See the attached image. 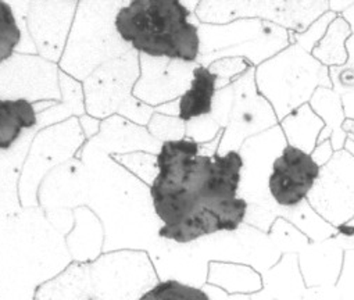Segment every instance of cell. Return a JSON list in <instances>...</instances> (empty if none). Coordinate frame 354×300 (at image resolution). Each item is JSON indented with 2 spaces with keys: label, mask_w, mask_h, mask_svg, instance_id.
<instances>
[{
  "label": "cell",
  "mask_w": 354,
  "mask_h": 300,
  "mask_svg": "<svg viewBox=\"0 0 354 300\" xmlns=\"http://www.w3.org/2000/svg\"><path fill=\"white\" fill-rule=\"evenodd\" d=\"M199 20L181 0H131L115 16L120 38L133 50L198 64Z\"/></svg>",
  "instance_id": "1"
},
{
  "label": "cell",
  "mask_w": 354,
  "mask_h": 300,
  "mask_svg": "<svg viewBox=\"0 0 354 300\" xmlns=\"http://www.w3.org/2000/svg\"><path fill=\"white\" fill-rule=\"evenodd\" d=\"M259 92L272 106L278 121L308 103L321 88H332L329 70L297 44L266 60L254 68Z\"/></svg>",
  "instance_id": "2"
},
{
  "label": "cell",
  "mask_w": 354,
  "mask_h": 300,
  "mask_svg": "<svg viewBox=\"0 0 354 300\" xmlns=\"http://www.w3.org/2000/svg\"><path fill=\"white\" fill-rule=\"evenodd\" d=\"M198 30V64L206 67L225 57H242L257 67L290 45L286 28L261 19H238L225 24L199 23Z\"/></svg>",
  "instance_id": "3"
},
{
  "label": "cell",
  "mask_w": 354,
  "mask_h": 300,
  "mask_svg": "<svg viewBox=\"0 0 354 300\" xmlns=\"http://www.w3.org/2000/svg\"><path fill=\"white\" fill-rule=\"evenodd\" d=\"M328 10L329 0H202L195 15L206 24L261 19L300 34Z\"/></svg>",
  "instance_id": "4"
},
{
  "label": "cell",
  "mask_w": 354,
  "mask_h": 300,
  "mask_svg": "<svg viewBox=\"0 0 354 300\" xmlns=\"http://www.w3.org/2000/svg\"><path fill=\"white\" fill-rule=\"evenodd\" d=\"M254 68H250L232 82L234 103L218 144V155H224L230 150H239L248 138L279 124L272 106L257 89Z\"/></svg>",
  "instance_id": "5"
},
{
  "label": "cell",
  "mask_w": 354,
  "mask_h": 300,
  "mask_svg": "<svg viewBox=\"0 0 354 300\" xmlns=\"http://www.w3.org/2000/svg\"><path fill=\"white\" fill-rule=\"evenodd\" d=\"M310 206L333 227L354 217V156L336 150L319 170V176L307 195Z\"/></svg>",
  "instance_id": "6"
},
{
  "label": "cell",
  "mask_w": 354,
  "mask_h": 300,
  "mask_svg": "<svg viewBox=\"0 0 354 300\" xmlns=\"http://www.w3.org/2000/svg\"><path fill=\"white\" fill-rule=\"evenodd\" d=\"M288 144L281 125L248 138L239 147L243 160L242 178L238 196L248 203L277 209L268 194V177L274 160Z\"/></svg>",
  "instance_id": "7"
},
{
  "label": "cell",
  "mask_w": 354,
  "mask_h": 300,
  "mask_svg": "<svg viewBox=\"0 0 354 300\" xmlns=\"http://www.w3.org/2000/svg\"><path fill=\"white\" fill-rule=\"evenodd\" d=\"M321 167L310 153L286 144L274 160L268 177V194L274 203L282 209H292L307 199Z\"/></svg>",
  "instance_id": "8"
},
{
  "label": "cell",
  "mask_w": 354,
  "mask_h": 300,
  "mask_svg": "<svg viewBox=\"0 0 354 300\" xmlns=\"http://www.w3.org/2000/svg\"><path fill=\"white\" fill-rule=\"evenodd\" d=\"M147 254L158 278L176 279L198 288L206 285L210 261L196 242L176 243L158 238L147 249Z\"/></svg>",
  "instance_id": "9"
},
{
  "label": "cell",
  "mask_w": 354,
  "mask_h": 300,
  "mask_svg": "<svg viewBox=\"0 0 354 300\" xmlns=\"http://www.w3.org/2000/svg\"><path fill=\"white\" fill-rule=\"evenodd\" d=\"M149 71L145 74L147 84L136 95L151 106H160L172 100L180 99V96L189 88L192 81V71L196 64L181 60H171L165 57H150Z\"/></svg>",
  "instance_id": "10"
},
{
  "label": "cell",
  "mask_w": 354,
  "mask_h": 300,
  "mask_svg": "<svg viewBox=\"0 0 354 300\" xmlns=\"http://www.w3.org/2000/svg\"><path fill=\"white\" fill-rule=\"evenodd\" d=\"M344 249L332 236L322 242H310L297 253L301 276L307 285L335 282L339 278Z\"/></svg>",
  "instance_id": "11"
},
{
  "label": "cell",
  "mask_w": 354,
  "mask_h": 300,
  "mask_svg": "<svg viewBox=\"0 0 354 300\" xmlns=\"http://www.w3.org/2000/svg\"><path fill=\"white\" fill-rule=\"evenodd\" d=\"M217 93V75L209 67L196 64L192 71L189 88L178 99V117L188 122L194 118L209 115Z\"/></svg>",
  "instance_id": "12"
},
{
  "label": "cell",
  "mask_w": 354,
  "mask_h": 300,
  "mask_svg": "<svg viewBox=\"0 0 354 300\" xmlns=\"http://www.w3.org/2000/svg\"><path fill=\"white\" fill-rule=\"evenodd\" d=\"M310 107L324 121V128L318 136L317 144L329 139L333 150H342L347 133L343 131L342 124L346 120L342 97L332 88H318L308 100Z\"/></svg>",
  "instance_id": "13"
},
{
  "label": "cell",
  "mask_w": 354,
  "mask_h": 300,
  "mask_svg": "<svg viewBox=\"0 0 354 300\" xmlns=\"http://www.w3.org/2000/svg\"><path fill=\"white\" fill-rule=\"evenodd\" d=\"M279 125L288 144L295 146L306 153H311L324 128V121L314 113L310 104L306 103L282 118Z\"/></svg>",
  "instance_id": "14"
},
{
  "label": "cell",
  "mask_w": 354,
  "mask_h": 300,
  "mask_svg": "<svg viewBox=\"0 0 354 300\" xmlns=\"http://www.w3.org/2000/svg\"><path fill=\"white\" fill-rule=\"evenodd\" d=\"M37 113L26 99H0V150H9L24 131L34 128Z\"/></svg>",
  "instance_id": "15"
},
{
  "label": "cell",
  "mask_w": 354,
  "mask_h": 300,
  "mask_svg": "<svg viewBox=\"0 0 354 300\" xmlns=\"http://www.w3.org/2000/svg\"><path fill=\"white\" fill-rule=\"evenodd\" d=\"M235 234L248 254V264L260 274L270 270L282 257V252L267 232L243 223Z\"/></svg>",
  "instance_id": "16"
},
{
  "label": "cell",
  "mask_w": 354,
  "mask_h": 300,
  "mask_svg": "<svg viewBox=\"0 0 354 300\" xmlns=\"http://www.w3.org/2000/svg\"><path fill=\"white\" fill-rule=\"evenodd\" d=\"M218 225L216 216L206 207L187 217L175 225H161L158 238L172 241L176 243H192L203 236L217 234Z\"/></svg>",
  "instance_id": "17"
},
{
  "label": "cell",
  "mask_w": 354,
  "mask_h": 300,
  "mask_svg": "<svg viewBox=\"0 0 354 300\" xmlns=\"http://www.w3.org/2000/svg\"><path fill=\"white\" fill-rule=\"evenodd\" d=\"M351 35L348 24L337 15L329 24L325 35L313 48L311 55L325 67L342 66L347 60L346 41Z\"/></svg>",
  "instance_id": "18"
},
{
  "label": "cell",
  "mask_w": 354,
  "mask_h": 300,
  "mask_svg": "<svg viewBox=\"0 0 354 300\" xmlns=\"http://www.w3.org/2000/svg\"><path fill=\"white\" fill-rule=\"evenodd\" d=\"M279 217L289 220L310 239V242H322L335 236L336 234V227H333L324 217H321L310 206L307 199L292 209L281 207Z\"/></svg>",
  "instance_id": "19"
},
{
  "label": "cell",
  "mask_w": 354,
  "mask_h": 300,
  "mask_svg": "<svg viewBox=\"0 0 354 300\" xmlns=\"http://www.w3.org/2000/svg\"><path fill=\"white\" fill-rule=\"evenodd\" d=\"M195 242L209 261L248 264V254L235 232H217Z\"/></svg>",
  "instance_id": "20"
},
{
  "label": "cell",
  "mask_w": 354,
  "mask_h": 300,
  "mask_svg": "<svg viewBox=\"0 0 354 300\" xmlns=\"http://www.w3.org/2000/svg\"><path fill=\"white\" fill-rule=\"evenodd\" d=\"M243 281L254 288L263 286V278L259 271H256L249 264L242 263H225V261H210L209 263V272H207V282L209 285H221L227 286Z\"/></svg>",
  "instance_id": "21"
},
{
  "label": "cell",
  "mask_w": 354,
  "mask_h": 300,
  "mask_svg": "<svg viewBox=\"0 0 354 300\" xmlns=\"http://www.w3.org/2000/svg\"><path fill=\"white\" fill-rule=\"evenodd\" d=\"M138 300H212L203 288L176 279H162L143 292Z\"/></svg>",
  "instance_id": "22"
},
{
  "label": "cell",
  "mask_w": 354,
  "mask_h": 300,
  "mask_svg": "<svg viewBox=\"0 0 354 300\" xmlns=\"http://www.w3.org/2000/svg\"><path fill=\"white\" fill-rule=\"evenodd\" d=\"M267 234L271 238V241L277 245V247L282 252V254H297L310 243V239L300 229H297L289 220L283 217H277Z\"/></svg>",
  "instance_id": "23"
},
{
  "label": "cell",
  "mask_w": 354,
  "mask_h": 300,
  "mask_svg": "<svg viewBox=\"0 0 354 300\" xmlns=\"http://www.w3.org/2000/svg\"><path fill=\"white\" fill-rule=\"evenodd\" d=\"M249 203L236 196L234 199L223 200L207 207L217 218V225L220 232H235L245 221Z\"/></svg>",
  "instance_id": "24"
},
{
  "label": "cell",
  "mask_w": 354,
  "mask_h": 300,
  "mask_svg": "<svg viewBox=\"0 0 354 300\" xmlns=\"http://www.w3.org/2000/svg\"><path fill=\"white\" fill-rule=\"evenodd\" d=\"M21 41V31L9 3L0 0V63L12 57Z\"/></svg>",
  "instance_id": "25"
},
{
  "label": "cell",
  "mask_w": 354,
  "mask_h": 300,
  "mask_svg": "<svg viewBox=\"0 0 354 300\" xmlns=\"http://www.w3.org/2000/svg\"><path fill=\"white\" fill-rule=\"evenodd\" d=\"M150 135L160 142L176 140L185 138L187 122L183 121L178 115H165L154 111L149 122Z\"/></svg>",
  "instance_id": "26"
},
{
  "label": "cell",
  "mask_w": 354,
  "mask_h": 300,
  "mask_svg": "<svg viewBox=\"0 0 354 300\" xmlns=\"http://www.w3.org/2000/svg\"><path fill=\"white\" fill-rule=\"evenodd\" d=\"M347 60L342 66L329 67V79L332 89L339 93H347L354 91V35L351 34L346 41Z\"/></svg>",
  "instance_id": "27"
},
{
  "label": "cell",
  "mask_w": 354,
  "mask_h": 300,
  "mask_svg": "<svg viewBox=\"0 0 354 300\" xmlns=\"http://www.w3.org/2000/svg\"><path fill=\"white\" fill-rule=\"evenodd\" d=\"M209 70L217 75V91L225 88L246 74L253 64L242 57H225L218 59L207 66Z\"/></svg>",
  "instance_id": "28"
},
{
  "label": "cell",
  "mask_w": 354,
  "mask_h": 300,
  "mask_svg": "<svg viewBox=\"0 0 354 300\" xmlns=\"http://www.w3.org/2000/svg\"><path fill=\"white\" fill-rule=\"evenodd\" d=\"M337 17L336 13L328 10L326 13H324L321 17H318L311 26H308L303 32L300 34H290V44H297L299 46H301L304 50L310 52L313 50V48L321 41V38L325 35L329 24L332 23V20H335Z\"/></svg>",
  "instance_id": "29"
},
{
  "label": "cell",
  "mask_w": 354,
  "mask_h": 300,
  "mask_svg": "<svg viewBox=\"0 0 354 300\" xmlns=\"http://www.w3.org/2000/svg\"><path fill=\"white\" fill-rule=\"evenodd\" d=\"M223 131L224 129L209 114L188 121L185 136L198 143H207L217 138Z\"/></svg>",
  "instance_id": "30"
},
{
  "label": "cell",
  "mask_w": 354,
  "mask_h": 300,
  "mask_svg": "<svg viewBox=\"0 0 354 300\" xmlns=\"http://www.w3.org/2000/svg\"><path fill=\"white\" fill-rule=\"evenodd\" d=\"M232 103H234V86H232V84L217 91V93L214 96V100H213V109H212L210 115L213 117V120L223 129L228 124Z\"/></svg>",
  "instance_id": "31"
},
{
  "label": "cell",
  "mask_w": 354,
  "mask_h": 300,
  "mask_svg": "<svg viewBox=\"0 0 354 300\" xmlns=\"http://www.w3.org/2000/svg\"><path fill=\"white\" fill-rule=\"evenodd\" d=\"M279 216H281V207L270 209V207H264L260 205L249 203L248 213H246L243 223L248 225H252L257 229H261L263 232H268L270 227L272 225L275 218Z\"/></svg>",
  "instance_id": "32"
},
{
  "label": "cell",
  "mask_w": 354,
  "mask_h": 300,
  "mask_svg": "<svg viewBox=\"0 0 354 300\" xmlns=\"http://www.w3.org/2000/svg\"><path fill=\"white\" fill-rule=\"evenodd\" d=\"M333 238L344 250L354 249V217L346 224L336 227V234Z\"/></svg>",
  "instance_id": "33"
},
{
  "label": "cell",
  "mask_w": 354,
  "mask_h": 300,
  "mask_svg": "<svg viewBox=\"0 0 354 300\" xmlns=\"http://www.w3.org/2000/svg\"><path fill=\"white\" fill-rule=\"evenodd\" d=\"M333 152H335V150H333V147H332V144H330V140L326 139V140L318 143V144L314 147V150H313V152H311L310 155H311L313 160H314L319 167H322V166L326 165L328 160L332 158Z\"/></svg>",
  "instance_id": "34"
},
{
  "label": "cell",
  "mask_w": 354,
  "mask_h": 300,
  "mask_svg": "<svg viewBox=\"0 0 354 300\" xmlns=\"http://www.w3.org/2000/svg\"><path fill=\"white\" fill-rule=\"evenodd\" d=\"M342 97V104H343V111L346 118L354 120V91L347 92L340 95Z\"/></svg>",
  "instance_id": "35"
},
{
  "label": "cell",
  "mask_w": 354,
  "mask_h": 300,
  "mask_svg": "<svg viewBox=\"0 0 354 300\" xmlns=\"http://www.w3.org/2000/svg\"><path fill=\"white\" fill-rule=\"evenodd\" d=\"M354 3V0H329V10L340 15Z\"/></svg>",
  "instance_id": "36"
},
{
  "label": "cell",
  "mask_w": 354,
  "mask_h": 300,
  "mask_svg": "<svg viewBox=\"0 0 354 300\" xmlns=\"http://www.w3.org/2000/svg\"><path fill=\"white\" fill-rule=\"evenodd\" d=\"M339 16L348 24V27L351 30V34L354 35V3L348 9L342 12Z\"/></svg>",
  "instance_id": "37"
},
{
  "label": "cell",
  "mask_w": 354,
  "mask_h": 300,
  "mask_svg": "<svg viewBox=\"0 0 354 300\" xmlns=\"http://www.w3.org/2000/svg\"><path fill=\"white\" fill-rule=\"evenodd\" d=\"M343 150H346V152L351 156H354V136L347 133V138L344 140V144H343Z\"/></svg>",
  "instance_id": "38"
},
{
  "label": "cell",
  "mask_w": 354,
  "mask_h": 300,
  "mask_svg": "<svg viewBox=\"0 0 354 300\" xmlns=\"http://www.w3.org/2000/svg\"><path fill=\"white\" fill-rule=\"evenodd\" d=\"M181 3L191 12L195 15L198 6L202 3V0H181Z\"/></svg>",
  "instance_id": "39"
},
{
  "label": "cell",
  "mask_w": 354,
  "mask_h": 300,
  "mask_svg": "<svg viewBox=\"0 0 354 300\" xmlns=\"http://www.w3.org/2000/svg\"><path fill=\"white\" fill-rule=\"evenodd\" d=\"M342 128L346 133H350L354 136V120H350V118H346L344 122L342 124Z\"/></svg>",
  "instance_id": "40"
}]
</instances>
